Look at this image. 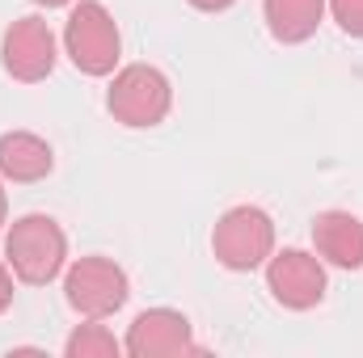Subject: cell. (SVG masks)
<instances>
[{"label":"cell","mask_w":363,"mask_h":358,"mask_svg":"<svg viewBox=\"0 0 363 358\" xmlns=\"http://www.w3.org/2000/svg\"><path fill=\"white\" fill-rule=\"evenodd\" d=\"M325 8L334 13L347 38H363V0H325Z\"/></svg>","instance_id":"4fadbf2b"},{"label":"cell","mask_w":363,"mask_h":358,"mask_svg":"<svg viewBox=\"0 0 363 358\" xmlns=\"http://www.w3.org/2000/svg\"><path fill=\"white\" fill-rule=\"evenodd\" d=\"M4 262L13 270V278L26 287L55 282L68 270V236H64L60 219H51L43 211L13 219V228L4 232Z\"/></svg>","instance_id":"6da1fadb"},{"label":"cell","mask_w":363,"mask_h":358,"mask_svg":"<svg viewBox=\"0 0 363 358\" xmlns=\"http://www.w3.org/2000/svg\"><path fill=\"white\" fill-rule=\"evenodd\" d=\"M64 354L68 358H118L123 354V342L101 325V321H85L68 333L64 342Z\"/></svg>","instance_id":"7c38bea8"},{"label":"cell","mask_w":363,"mask_h":358,"mask_svg":"<svg viewBox=\"0 0 363 358\" xmlns=\"http://www.w3.org/2000/svg\"><path fill=\"white\" fill-rule=\"evenodd\" d=\"M55 59H60V47H55V34L43 17H17L0 38V64L21 85L47 81L55 72Z\"/></svg>","instance_id":"8992f818"},{"label":"cell","mask_w":363,"mask_h":358,"mask_svg":"<svg viewBox=\"0 0 363 358\" xmlns=\"http://www.w3.org/2000/svg\"><path fill=\"white\" fill-rule=\"evenodd\" d=\"M64 295H68V308L81 312L85 321H106L127 304L131 282L118 262L93 253V258H77L64 270Z\"/></svg>","instance_id":"5b68a950"},{"label":"cell","mask_w":363,"mask_h":358,"mask_svg":"<svg viewBox=\"0 0 363 358\" xmlns=\"http://www.w3.org/2000/svg\"><path fill=\"white\" fill-rule=\"evenodd\" d=\"M13 270H9V262H0V312H9L13 308Z\"/></svg>","instance_id":"5bb4252c"},{"label":"cell","mask_w":363,"mask_h":358,"mask_svg":"<svg viewBox=\"0 0 363 358\" xmlns=\"http://www.w3.org/2000/svg\"><path fill=\"white\" fill-rule=\"evenodd\" d=\"M262 13H267V30L274 42L300 47L317 34L325 17V0H262Z\"/></svg>","instance_id":"8fae6325"},{"label":"cell","mask_w":363,"mask_h":358,"mask_svg":"<svg viewBox=\"0 0 363 358\" xmlns=\"http://www.w3.org/2000/svg\"><path fill=\"white\" fill-rule=\"evenodd\" d=\"M211 253L224 270L250 274L267 266L274 253V219L262 207H233L216 219L211 232Z\"/></svg>","instance_id":"277c9868"},{"label":"cell","mask_w":363,"mask_h":358,"mask_svg":"<svg viewBox=\"0 0 363 358\" xmlns=\"http://www.w3.org/2000/svg\"><path fill=\"white\" fill-rule=\"evenodd\" d=\"M123 350L131 358H182V354H199L190 321L174 312V308H148L131 321Z\"/></svg>","instance_id":"ba28073f"},{"label":"cell","mask_w":363,"mask_h":358,"mask_svg":"<svg viewBox=\"0 0 363 358\" xmlns=\"http://www.w3.org/2000/svg\"><path fill=\"white\" fill-rule=\"evenodd\" d=\"M38 8H64V4H72V0H34Z\"/></svg>","instance_id":"2e32d148"},{"label":"cell","mask_w":363,"mask_h":358,"mask_svg":"<svg viewBox=\"0 0 363 358\" xmlns=\"http://www.w3.org/2000/svg\"><path fill=\"white\" fill-rule=\"evenodd\" d=\"M64 51H68L72 68L85 72V76H110V72L118 68L123 34H118L114 13H110L101 0H81V4H72V13H68V21H64Z\"/></svg>","instance_id":"7a4b0ae2"},{"label":"cell","mask_w":363,"mask_h":358,"mask_svg":"<svg viewBox=\"0 0 363 358\" xmlns=\"http://www.w3.org/2000/svg\"><path fill=\"white\" fill-rule=\"evenodd\" d=\"M55 169V152L43 135L34 131H4L0 135V178L17 181V185H34V181L51 178Z\"/></svg>","instance_id":"30bf717a"},{"label":"cell","mask_w":363,"mask_h":358,"mask_svg":"<svg viewBox=\"0 0 363 358\" xmlns=\"http://www.w3.org/2000/svg\"><path fill=\"white\" fill-rule=\"evenodd\" d=\"M169 105H174V85L161 68L152 64H127L114 72L110 93H106V110L114 114V122L123 127H161L169 118Z\"/></svg>","instance_id":"3957f363"},{"label":"cell","mask_w":363,"mask_h":358,"mask_svg":"<svg viewBox=\"0 0 363 358\" xmlns=\"http://www.w3.org/2000/svg\"><path fill=\"white\" fill-rule=\"evenodd\" d=\"M199 13H224V8H233L237 0H190Z\"/></svg>","instance_id":"9a60e30c"},{"label":"cell","mask_w":363,"mask_h":358,"mask_svg":"<svg viewBox=\"0 0 363 358\" xmlns=\"http://www.w3.org/2000/svg\"><path fill=\"white\" fill-rule=\"evenodd\" d=\"M4 219H9V198H4V185H0V228H4Z\"/></svg>","instance_id":"e0dca14e"},{"label":"cell","mask_w":363,"mask_h":358,"mask_svg":"<svg viewBox=\"0 0 363 358\" xmlns=\"http://www.w3.org/2000/svg\"><path fill=\"white\" fill-rule=\"evenodd\" d=\"M267 287L271 295L291 308V312H308L325 299V262L317 253H304V249H283L271 253L267 262Z\"/></svg>","instance_id":"52a82bcc"},{"label":"cell","mask_w":363,"mask_h":358,"mask_svg":"<svg viewBox=\"0 0 363 358\" xmlns=\"http://www.w3.org/2000/svg\"><path fill=\"white\" fill-rule=\"evenodd\" d=\"M313 249L338 270L363 266V219L351 211H321L313 219Z\"/></svg>","instance_id":"9c48e42d"}]
</instances>
